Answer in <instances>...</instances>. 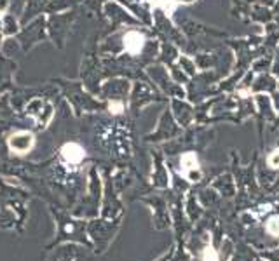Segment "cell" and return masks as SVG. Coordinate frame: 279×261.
Here are the masks:
<instances>
[{"mask_svg": "<svg viewBox=\"0 0 279 261\" xmlns=\"http://www.w3.org/2000/svg\"><path fill=\"white\" fill-rule=\"evenodd\" d=\"M110 110H115L114 113H121L122 112V105L121 103H110Z\"/></svg>", "mask_w": 279, "mask_h": 261, "instance_id": "8", "label": "cell"}, {"mask_svg": "<svg viewBox=\"0 0 279 261\" xmlns=\"http://www.w3.org/2000/svg\"><path fill=\"white\" fill-rule=\"evenodd\" d=\"M199 169V162H197V157L194 153H185L181 157V174L183 176H189V171H196Z\"/></svg>", "mask_w": 279, "mask_h": 261, "instance_id": "4", "label": "cell"}, {"mask_svg": "<svg viewBox=\"0 0 279 261\" xmlns=\"http://www.w3.org/2000/svg\"><path fill=\"white\" fill-rule=\"evenodd\" d=\"M265 230H267V233L271 237H279V216H272L271 219L267 221V225H265Z\"/></svg>", "mask_w": 279, "mask_h": 261, "instance_id": "5", "label": "cell"}, {"mask_svg": "<svg viewBox=\"0 0 279 261\" xmlns=\"http://www.w3.org/2000/svg\"><path fill=\"white\" fill-rule=\"evenodd\" d=\"M145 46V37L140 32H127L124 37V49L126 52H129L131 56H136L138 52H141Z\"/></svg>", "mask_w": 279, "mask_h": 261, "instance_id": "2", "label": "cell"}, {"mask_svg": "<svg viewBox=\"0 0 279 261\" xmlns=\"http://www.w3.org/2000/svg\"><path fill=\"white\" fill-rule=\"evenodd\" d=\"M267 164L271 169H279V148H276L271 155L267 157Z\"/></svg>", "mask_w": 279, "mask_h": 261, "instance_id": "7", "label": "cell"}, {"mask_svg": "<svg viewBox=\"0 0 279 261\" xmlns=\"http://www.w3.org/2000/svg\"><path fill=\"white\" fill-rule=\"evenodd\" d=\"M202 261H218V253L213 249V246H206L202 251Z\"/></svg>", "mask_w": 279, "mask_h": 261, "instance_id": "6", "label": "cell"}, {"mask_svg": "<svg viewBox=\"0 0 279 261\" xmlns=\"http://www.w3.org/2000/svg\"><path fill=\"white\" fill-rule=\"evenodd\" d=\"M61 157L68 164H79L84 158V148L77 143H66L61 148Z\"/></svg>", "mask_w": 279, "mask_h": 261, "instance_id": "3", "label": "cell"}, {"mask_svg": "<svg viewBox=\"0 0 279 261\" xmlns=\"http://www.w3.org/2000/svg\"><path fill=\"white\" fill-rule=\"evenodd\" d=\"M9 147L17 155H23L33 147V134L32 132H16L9 138Z\"/></svg>", "mask_w": 279, "mask_h": 261, "instance_id": "1", "label": "cell"}]
</instances>
